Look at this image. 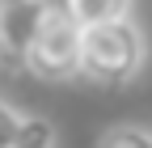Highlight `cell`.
I'll return each instance as SVG.
<instances>
[{"label": "cell", "instance_id": "6da1fadb", "mask_svg": "<svg viewBox=\"0 0 152 148\" xmlns=\"http://www.w3.org/2000/svg\"><path fill=\"white\" fill-rule=\"evenodd\" d=\"M148 64V34L131 13L80 26V76L102 89H127Z\"/></svg>", "mask_w": 152, "mask_h": 148}, {"label": "cell", "instance_id": "7a4b0ae2", "mask_svg": "<svg viewBox=\"0 0 152 148\" xmlns=\"http://www.w3.org/2000/svg\"><path fill=\"white\" fill-rule=\"evenodd\" d=\"M21 72H30L38 81H51V85L76 81L80 76V21H72L59 4H51L30 51H26Z\"/></svg>", "mask_w": 152, "mask_h": 148}, {"label": "cell", "instance_id": "8992f818", "mask_svg": "<svg viewBox=\"0 0 152 148\" xmlns=\"http://www.w3.org/2000/svg\"><path fill=\"white\" fill-rule=\"evenodd\" d=\"M93 148H152V127H140V123H114L97 136Z\"/></svg>", "mask_w": 152, "mask_h": 148}, {"label": "cell", "instance_id": "52a82bcc", "mask_svg": "<svg viewBox=\"0 0 152 148\" xmlns=\"http://www.w3.org/2000/svg\"><path fill=\"white\" fill-rule=\"evenodd\" d=\"M17 119H21V110L13 102L0 97V148H13V136H17Z\"/></svg>", "mask_w": 152, "mask_h": 148}, {"label": "cell", "instance_id": "277c9868", "mask_svg": "<svg viewBox=\"0 0 152 148\" xmlns=\"http://www.w3.org/2000/svg\"><path fill=\"white\" fill-rule=\"evenodd\" d=\"M135 0H59V9L80 26H93V21H110V17H123L131 13Z\"/></svg>", "mask_w": 152, "mask_h": 148}, {"label": "cell", "instance_id": "3957f363", "mask_svg": "<svg viewBox=\"0 0 152 148\" xmlns=\"http://www.w3.org/2000/svg\"><path fill=\"white\" fill-rule=\"evenodd\" d=\"M47 9L51 0H0V68L4 72H21Z\"/></svg>", "mask_w": 152, "mask_h": 148}, {"label": "cell", "instance_id": "5b68a950", "mask_svg": "<svg viewBox=\"0 0 152 148\" xmlns=\"http://www.w3.org/2000/svg\"><path fill=\"white\" fill-rule=\"evenodd\" d=\"M55 144H59V131H55L51 119H42V114H21L17 119L13 148H55Z\"/></svg>", "mask_w": 152, "mask_h": 148}]
</instances>
